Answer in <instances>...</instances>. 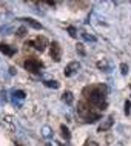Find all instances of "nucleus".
<instances>
[{"label":"nucleus","mask_w":131,"mask_h":146,"mask_svg":"<svg viewBox=\"0 0 131 146\" xmlns=\"http://www.w3.org/2000/svg\"><path fill=\"white\" fill-rule=\"evenodd\" d=\"M77 49H79V52H80V54H85V51H83V45H80V43L77 45Z\"/></svg>","instance_id":"a211bd4d"},{"label":"nucleus","mask_w":131,"mask_h":146,"mask_svg":"<svg viewBox=\"0 0 131 146\" xmlns=\"http://www.w3.org/2000/svg\"><path fill=\"white\" fill-rule=\"evenodd\" d=\"M85 146H99V145L96 143V141H93V140H88V141L85 143Z\"/></svg>","instance_id":"f3484780"},{"label":"nucleus","mask_w":131,"mask_h":146,"mask_svg":"<svg viewBox=\"0 0 131 146\" xmlns=\"http://www.w3.org/2000/svg\"><path fill=\"white\" fill-rule=\"evenodd\" d=\"M25 34H26V28H25V26H22V28L17 29V35H19V37H23Z\"/></svg>","instance_id":"4468645a"},{"label":"nucleus","mask_w":131,"mask_h":146,"mask_svg":"<svg viewBox=\"0 0 131 146\" xmlns=\"http://www.w3.org/2000/svg\"><path fill=\"white\" fill-rule=\"evenodd\" d=\"M79 69H80V63H79V62H71L70 65L65 68V71H63V74H65L66 77H71L73 74H76Z\"/></svg>","instance_id":"39448f33"},{"label":"nucleus","mask_w":131,"mask_h":146,"mask_svg":"<svg viewBox=\"0 0 131 146\" xmlns=\"http://www.w3.org/2000/svg\"><path fill=\"white\" fill-rule=\"evenodd\" d=\"M15 146H23V145H19V143H15Z\"/></svg>","instance_id":"4be33fe9"},{"label":"nucleus","mask_w":131,"mask_h":146,"mask_svg":"<svg viewBox=\"0 0 131 146\" xmlns=\"http://www.w3.org/2000/svg\"><path fill=\"white\" fill-rule=\"evenodd\" d=\"M14 96L17 97V98H25V92H23V91H15Z\"/></svg>","instance_id":"2eb2a0df"},{"label":"nucleus","mask_w":131,"mask_h":146,"mask_svg":"<svg viewBox=\"0 0 131 146\" xmlns=\"http://www.w3.org/2000/svg\"><path fill=\"white\" fill-rule=\"evenodd\" d=\"M43 146H53V145H51V143H46V145H43Z\"/></svg>","instance_id":"aec40b11"},{"label":"nucleus","mask_w":131,"mask_h":146,"mask_svg":"<svg viewBox=\"0 0 131 146\" xmlns=\"http://www.w3.org/2000/svg\"><path fill=\"white\" fill-rule=\"evenodd\" d=\"M114 123V115H110V117H106L104 121H102L100 125H99V128H97V131L99 132H105V131H108V129L113 126Z\"/></svg>","instance_id":"423d86ee"},{"label":"nucleus","mask_w":131,"mask_h":146,"mask_svg":"<svg viewBox=\"0 0 131 146\" xmlns=\"http://www.w3.org/2000/svg\"><path fill=\"white\" fill-rule=\"evenodd\" d=\"M68 33H70L71 37H76V35H77V29L74 28V26H68Z\"/></svg>","instance_id":"f8f14e48"},{"label":"nucleus","mask_w":131,"mask_h":146,"mask_svg":"<svg viewBox=\"0 0 131 146\" xmlns=\"http://www.w3.org/2000/svg\"><path fill=\"white\" fill-rule=\"evenodd\" d=\"M62 100L65 102L66 105H73V102H74V96H73V92H70V91H65V92L62 94Z\"/></svg>","instance_id":"6e6552de"},{"label":"nucleus","mask_w":131,"mask_h":146,"mask_svg":"<svg viewBox=\"0 0 131 146\" xmlns=\"http://www.w3.org/2000/svg\"><path fill=\"white\" fill-rule=\"evenodd\" d=\"M0 52H3L5 56L8 57H13L15 54V48H13V46L6 45V43H0Z\"/></svg>","instance_id":"0eeeda50"},{"label":"nucleus","mask_w":131,"mask_h":146,"mask_svg":"<svg viewBox=\"0 0 131 146\" xmlns=\"http://www.w3.org/2000/svg\"><path fill=\"white\" fill-rule=\"evenodd\" d=\"M60 134H62V137H63V139H65V140H70V139H71L70 129L66 128L65 125H62V126H60Z\"/></svg>","instance_id":"9d476101"},{"label":"nucleus","mask_w":131,"mask_h":146,"mask_svg":"<svg viewBox=\"0 0 131 146\" xmlns=\"http://www.w3.org/2000/svg\"><path fill=\"white\" fill-rule=\"evenodd\" d=\"M23 66H25V69L29 71V72L39 74V72H40V69L43 68V63L40 60H37V58H34V57H29L25 63H23Z\"/></svg>","instance_id":"f03ea898"},{"label":"nucleus","mask_w":131,"mask_h":146,"mask_svg":"<svg viewBox=\"0 0 131 146\" xmlns=\"http://www.w3.org/2000/svg\"><path fill=\"white\" fill-rule=\"evenodd\" d=\"M85 91H90L88 97V103L96 106L99 109H106V88L105 86H93V88H86Z\"/></svg>","instance_id":"f257e3e1"},{"label":"nucleus","mask_w":131,"mask_h":146,"mask_svg":"<svg viewBox=\"0 0 131 146\" xmlns=\"http://www.w3.org/2000/svg\"><path fill=\"white\" fill-rule=\"evenodd\" d=\"M49 54H51V58H53L54 62H60L62 60V46L59 45L57 42H53L51 43V51H49Z\"/></svg>","instance_id":"20e7f679"},{"label":"nucleus","mask_w":131,"mask_h":146,"mask_svg":"<svg viewBox=\"0 0 131 146\" xmlns=\"http://www.w3.org/2000/svg\"><path fill=\"white\" fill-rule=\"evenodd\" d=\"M43 85H45L46 88H53V89H57L59 86H60V85H59V82H55V80H45V82H43Z\"/></svg>","instance_id":"9b49d317"},{"label":"nucleus","mask_w":131,"mask_h":146,"mask_svg":"<svg viewBox=\"0 0 131 146\" xmlns=\"http://www.w3.org/2000/svg\"><path fill=\"white\" fill-rule=\"evenodd\" d=\"M120 72H122V76H126V74H128V66H126L125 63L120 65Z\"/></svg>","instance_id":"ddd939ff"},{"label":"nucleus","mask_w":131,"mask_h":146,"mask_svg":"<svg viewBox=\"0 0 131 146\" xmlns=\"http://www.w3.org/2000/svg\"><path fill=\"white\" fill-rule=\"evenodd\" d=\"M59 146H66V145H63V143H57Z\"/></svg>","instance_id":"412c9836"},{"label":"nucleus","mask_w":131,"mask_h":146,"mask_svg":"<svg viewBox=\"0 0 131 146\" xmlns=\"http://www.w3.org/2000/svg\"><path fill=\"white\" fill-rule=\"evenodd\" d=\"M22 20H23V22H26L29 26H33L34 29H42V25H40V23H39L37 20H34V19H31V17H25V19H22Z\"/></svg>","instance_id":"1a4fd4ad"},{"label":"nucleus","mask_w":131,"mask_h":146,"mask_svg":"<svg viewBox=\"0 0 131 146\" xmlns=\"http://www.w3.org/2000/svg\"><path fill=\"white\" fill-rule=\"evenodd\" d=\"M83 37H85L86 40H91V42H94V40H96L94 37H91V35H88V34H83Z\"/></svg>","instance_id":"6ab92c4d"},{"label":"nucleus","mask_w":131,"mask_h":146,"mask_svg":"<svg viewBox=\"0 0 131 146\" xmlns=\"http://www.w3.org/2000/svg\"><path fill=\"white\" fill-rule=\"evenodd\" d=\"M130 108H131V105H130V102L126 100V102H125V114H126V115H128V114H130V111H131Z\"/></svg>","instance_id":"dca6fc26"},{"label":"nucleus","mask_w":131,"mask_h":146,"mask_svg":"<svg viewBox=\"0 0 131 146\" xmlns=\"http://www.w3.org/2000/svg\"><path fill=\"white\" fill-rule=\"evenodd\" d=\"M28 45H29V46H34V48L37 49V51H40V52L46 49V46H51V45H49V42H48V38L43 37V35H42V37L39 35V37L35 38V40H33V42H28V43H26V46H28Z\"/></svg>","instance_id":"7ed1b4c3"}]
</instances>
